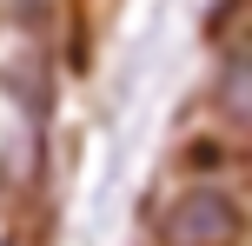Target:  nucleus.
I'll return each mask as SVG.
<instances>
[{"mask_svg":"<svg viewBox=\"0 0 252 246\" xmlns=\"http://www.w3.org/2000/svg\"><path fill=\"white\" fill-rule=\"evenodd\" d=\"M153 240L159 246H239L246 240V207H239L232 186L192 180V186H179V193L159 207Z\"/></svg>","mask_w":252,"mask_h":246,"instance_id":"1","label":"nucleus"},{"mask_svg":"<svg viewBox=\"0 0 252 246\" xmlns=\"http://www.w3.org/2000/svg\"><path fill=\"white\" fill-rule=\"evenodd\" d=\"M213 113L226 127L252 133V34L219 47V73H213Z\"/></svg>","mask_w":252,"mask_h":246,"instance_id":"2","label":"nucleus"}]
</instances>
